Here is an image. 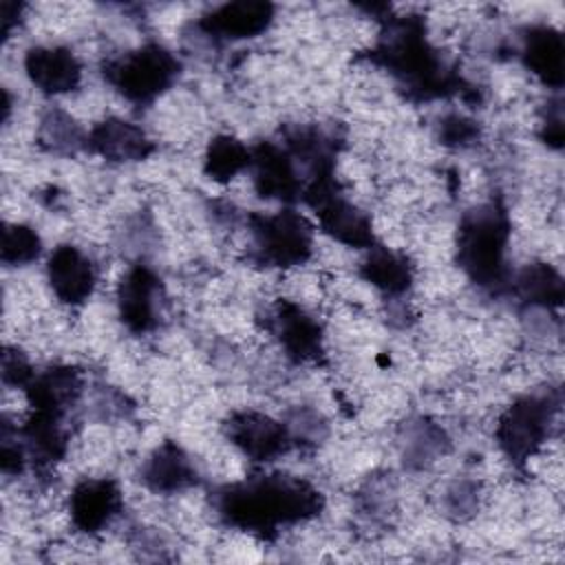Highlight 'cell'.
I'll list each match as a JSON object with an SVG mask.
<instances>
[{"label": "cell", "instance_id": "obj_6", "mask_svg": "<svg viewBox=\"0 0 565 565\" xmlns=\"http://www.w3.org/2000/svg\"><path fill=\"white\" fill-rule=\"evenodd\" d=\"M302 201L316 212L320 227L335 241L360 249L373 247L371 218L340 192L333 174L311 179L302 190Z\"/></svg>", "mask_w": 565, "mask_h": 565}, {"label": "cell", "instance_id": "obj_27", "mask_svg": "<svg viewBox=\"0 0 565 565\" xmlns=\"http://www.w3.org/2000/svg\"><path fill=\"white\" fill-rule=\"evenodd\" d=\"M35 371L31 366V362L26 360V355L18 349L7 347L2 353V382L7 386H15V388H26L33 380Z\"/></svg>", "mask_w": 565, "mask_h": 565}, {"label": "cell", "instance_id": "obj_13", "mask_svg": "<svg viewBox=\"0 0 565 565\" xmlns=\"http://www.w3.org/2000/svg\"><path fill=\"white\" fill-rule=\"evenodd\" d=\"M121 490L113 479H84L68 499L71 521L79 532L95 534L110 525L121 510Z\"/></svg>", "mask_w": 565, "mask_h": 565}, {"label": "cell", "instance_id": "obj_20", "mask_svg": "<svg viewBox=\"0 0 565 565\" xmlns=\"http://www.w3.org/2000/svg\"><path fill=\"white\" fill-rule=\"evenodd\" d=\"M523 64L547 86L561 88L565 68L563 38L552 26H532L523 35Z\"/></svg>", "mask_w": 565, "mask_h": 565}, {"label": "cell", "instance_id": "obj_7", "mask_svg": "<svg viewBox=\"0 0 565 565\" xmlns=\"http://www.w3.org/2000/svg\"><path fill=\"white\" fill-rule=\"evenodd\" d=\"M554 413L556 404L550 395H527L508 406L497 424V441L503 455L514 463L530 459L547 439Z\"/></svg>", "mask_w": 565, "mask_h": 565}, {"label": "cell", "instance_id": "obj_2", "mask_svg": "<svg viewBox=\"0 0 565 565\" xmlns=\"http://www.w3.org/2000/svg\"><path fill=\"white\" fill-rule=\"evenodd\" d=\"M371 57L424 99L455 93L461 84L439 51L428 42L426 26L415 15L391 20Z\"/></svg>", "mask_w": 565, "mask_h": 565}, {"label": "cell", "instance_id": "obj_24", "mask_svg": "<svg viewBox=\"0 0 565 565\" xmlns=\"http://www.w3.org/2000/svg\"><path fill=\"white\" fill-rule=\"evenodd\" d=\"M40 143L55 154H73L86 146V137L73 117L60 108H53L40 121Z\"/></svg>", "mask_w": 565, "mask_h": 565}, {"label": "cell", "instance_id": "obj_16", "mask_svg": "<svg viewBox=\"0 0 565 565\" xmlns=\"http://www.w3.org/2000/svg\"><path fill=\"white\" fill-rule=\"evenodd\" d=\"M84 391L82 371L75 366H51L35 373L31 384L24 388L31 411L64 417L79 399Z\"/></svg>", "mask_w": 565, "mask_h": 565}, {"label": "cell", "instance_id": "obj_29", "mask_svg": "<svg viewBox=\"0 0 565 565\" xmlns=\"http://www.w3.org/2000/svg\"><path fill=\"white\" fill-rule=\"evenodd\" d=\"M20 4H15V2H4L2 4V35L4 38H9V33H11V29H13V24H15V18L20 15Z\"/></svg>", "mask_w": 565, "mask_h": 565}, {"label": "cell", "instance_id": "obj_10", "mask_svg": "<svg viewBox=\"0 0 565 565\" xmlns=\"http://www.w3.org/2000/svg\"><path fill=\"white\" fill-rule=\"evenodd\" d=\"M230 441L254 461H271L294 444L287 424L256 411H241L227 422Z\"/></svg>", "mask_w": 565, "mask_h": 565}, {"label": "cell", "instance_id": "obj_22", "mask_svg": "<svg viewBox=\"0 0 565 565\" xmlns=\"http://www.w3.org/2000/svg\"><path fill=\"white\" fill-rule=\"evenodd\" d=\"M514 291L530 305L561 307L565 285L561 274L545 263L527 265L514 278Z\"/></svg>", "mask_w": 565, "mask_h": 565}, {"label": "cell", "instance_id": "obj_26", "mask_svg": "<svg viewBox=\"0 0 565 565\" xmlns=\"http://www.w3.org/2000/svg\"><path fill=\"white\" fill-rule=\"evenodd\" d=\"M446 448L444 430H439L435 424L419 422L411 428L408 441H406V459L417 461L419 466L433 461L437 455H441Z\"/></svg>", "mask_w": 565, "mask_h": 565}, {"label": "cell", "instance_id": "obj_1", "mask_svg": "<svg viewBox=\"0 0 565 565\" xmlns=\"http://www.w3.org/2000/svg\"><path fill=\"white\" fill-rule=\"evenodd\" d=\"M322 505L320 490L291 475H258L225 486L216 494V510L225 523L263 539H274L280 527L318 516Z\"/></svg>", "mask_w": 565, "mask_h": 565}, {"label": "cell", "instance_id": "obj_28", "mask_svg": "<svg viewBox=\"0 0 565 565\" xmlns=\"http://www.w3.org/2000/svg\"><path fill=\"white\" fill-rule=\"evenodd\" d=\"M479 137V128L472 119H466L461 115H450L441 121V139L448 146H470Z\"/></svg>", "mask_w": 565, "mask_h": 565}, {"label": "cell", "instance_id": "obj_17", "mask_svg": "<svg viewBox=\"0 0 565 565\" xmlns=\"http://www.w3.org/2000/svg\"><path fill=\"white\" fill-rule=\"evenodd\" d=\"M86 148L108 161H119V163L141 161L154 150L152 141L139 126L117 117H108L99 121L86 135Z\"/></svg>", "mask_w": 565, "mask_h": 565}, {"label": "cell", "instance_id": "obj_19", "mask_svg": "<svg viewBox=\"0 0 565 565\" xmlns=\"http://www.w3.org/2000/svg\"><path fill=\"white\" fill-rule=\"evenodd\" d=\"M62 419L64 417L31 411L29 419L18 428L26 459H31L33 466L49 468L64 457L68 435Z\"/></svg>", "mask_w": 565, "mask_h": 565}, {"label": "cell", "instance_id": "obj_25", "mask_svg": "<svg viewBox=\"0 0 565 565\" xmlns=\"http://www.w3.org/2000/svg\"><path fill=\"white\" fill-rule=\"evenodd\" d=\"M40 234L22 223H7L2 230L0 258L4 265H26L40 256Z\"/></svg>", "mask_w": 565, "mask_h": 565}, {"label": "cell", "instance_id": "obj_9", "mask_svg": "<svg viewBox=\"0 0 565 565\" xmlns=\"http://www.w3.org/2000/svg\"><path fill=\"white\" fill-rule=\"evenodd\" d=\"M117 307L121 322L132 333L152 331L161 316V280L146 265L126 271L117 289Z\"/></svg>", "mask_w": 565, "mask_h": 565}, {"label": "cell", "instance_id": "obj_23", "mask_svg": "<svg viewBox=\"0 0 565 565\" xmlns=\"http://www.w3.org/2000/svg\"><path fill=\"white\" fill-rule=\"evenodd\" d=\"M249 168V148L232 135H218L210 141L203 170L212 181L227 183Z\"/></svg>", "mask_w": 565, "mask_h": 565}, {"label": "cell", "instance_id": "obj_12", "mask_svg": "<svg viewBox=\"0 0 565 565\" xmlns=\"http://www.w3.org/2000/svg\"><path fill=\"white\" fill-rule=\"evenodd\" d=\"M46 276L57 300L71 307L86 302L97 282L93 260L73 245H57L51 252Z\"/></svg>", "mask_w": 565, "mask_h": 565}, {"label": "cell", "instance_id": "obj_21", "mask_svg": "<svg viewBox=\"0 0 565 565\" xmlns=\"http://www.w3.org/2000/svg\"><path fill=\"white\" fill-rule=\"evenodd\" d=\"M362 276L384 294H404L413 282V267L404 254L388 247H369V256L362 263Z\"/></svg>", "mask_w": 565, "mask_h": 565}, {"label": "cell", "instance_id": "obj_3", "mask_svg": "<svg viewBox=\"0 0 565 565\" xmlns=\"http://www.w3.org/2000/svg\"><path fill=\"white\" fill-rule=\"evenodd\" d=\"M510 243L508 214L497 203L475 207L461 218L457 260L472 282L499 289L508 278L505 252Z\"/></svg>", "mask_w": 565, "mask_h": 565}, {"label": "cell", "instance_id": "obj_18", "mask_svg": "<svg viewBox=\"0 0 565 565\" xmlns=\"http://www.w3.org/2000/svg\"><path fill=\"white\" fill-rule=\"evenodd\" d=\"M141 479L152 492L172 494L190 488L196 481V470L174 441H163L146 459Z\"/></svg>", "mask_w": 565, "mask_h": 565}, {"label": "cell", "instance_id": "obj_4", "mask_svg": "<svg viewBox=\"0 0 565 565\" xmlns=\"http://www.w3.org/2000/svg\"><path fill=\"white\" fill-rule=\"evenodd\" d=\"M181 62L161 44H143L104 66V77L132 104H150L179 77Z\"/></svg>", "mask_w": 565, "mask_h": 565}, {"label": "cell", "instance_id": "obj_14", "mask_svg": "<svg viewBox=\"0 0 565 565\" xmlns=\"http://www.w3.org/2000/svg\"><path fill=\"white\" fill-rule=\"evenodd\" d=\"M24 71L31 84L44 95H64L79 86L82 64L71 49L33 46L24 55Z\"/></svg>", "mask_w": 565, "mask_h": 565}, {"label": "cell", "instance_id": "obj_5", "mask_svg": "<svg viewBox=\"0 0 565 565\" xmlns=\"http://www.w3.org/2000/svg\"><path fill=\"white\" fill-rule=\"evenodd\" d=\"M254 258L267 267H296L313 252V227L296 210L249 216Z\"/></svg>", "mask_w": 565, "mask_h": 565}, {"label": "cell", "instance_id": "obj_8", "mask_svg": "<svg viewBox=\"0 0 565 565\" xmlns=\"http://www.w3.org/2000/svg\"><path fill=\"white\" fill-rule=\"evenodd\" d=\"M254 188L265 199H278L294 203L302 199L305 183L296 170L294 157L285 146L260 141L249 150V168Z\"/></svg>", "mask_w": 565, "mask_h": 565}, {"label": "cell", "instance_id": "obj_15", "mask_svg": "<svg viewBox=\"0 0 565 565\" xmlns=\"http://www.w3.org/2000/svg\"><path fill=\"white\" fill-rule=\"evenodd\" d=\"M267 329L287 351V355L298 362L318 360V355L322 353L320 324L294 302H278L267 318Z\"/></svg>", "mask_w": 565, "mask_h": 565}, {"label": "cell", "instance_id": "obj_11", "mask_svg": "<svg viewBox=\"0 0 565 565\" xmlns=\"http://www.w3.org/2000/svg\"><path fill=\"white\" fill-rule=\"evenodd\" d=\"M274 20V4L260 0L225 2L199 20V29L214 40H249L260 35Z\"/></svg>", "mask_w": 565, "mask_h": 565}]
</instances>
